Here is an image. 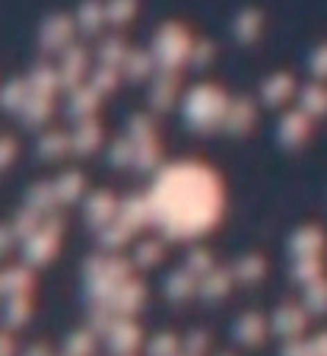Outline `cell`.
Returning <instances> with one entry per match:
<instances>
[]
</instances>
